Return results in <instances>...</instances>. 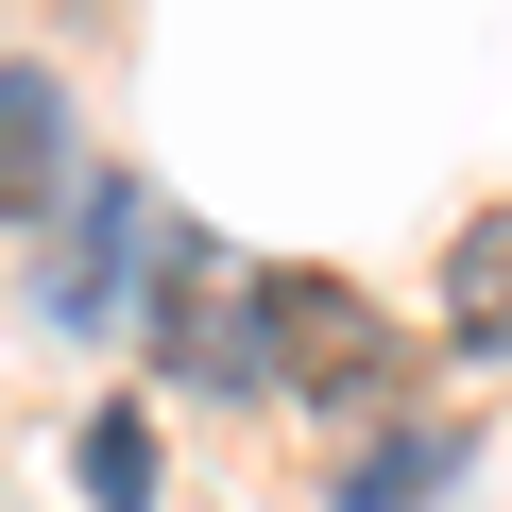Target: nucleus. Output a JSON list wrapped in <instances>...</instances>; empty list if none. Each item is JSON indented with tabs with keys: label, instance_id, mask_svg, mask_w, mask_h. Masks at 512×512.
I'll list each match as a JSON object with an SVG mask.
<instances>
[{
	"label": "nucleus",
	"instance_id": "f257e3e1",
	"mask_svg": "<svg viewBox=\"0 0 512 512\" xmlns=\"http://www.w3.org/2000/svg\"><path fill=\"white\" fill-rule=\"evenodd\" d=\"M256 376H291V393H325V410L393 393V325H376V291H342V274H256Z\"/></svg>",
	"mask_w": 512,
	"mask_h": 512
},
{
	"label": "nucleus",
	"instance_id": "f03ea898",
	"mask_svg": "<svg viewBox=\"0 0 512 512\" xmlns=\"http://www.w3.org/2000/svg\"><path fill=\"white\" fill-rule=\"evenodd\" d=\"M171 359L188 376H256V274H239V256H205V239H171Z\"/></svg>",
	"mask_w": 512,
	"mask_h": 512
},
{
	"label": "nucleus",
	"instance_id": "7ed1b4c3",
	"mask_svg": "<svg viewBox=\"0 0 512 512\" xmlns=\"http://www.w3.org/2000/svg\"><path fill=\"white\" fill-rule=\"evenodd\" d=\"M69 188V86L52 69H0V222H35Z\"/></svg>",
	"mask_w": 512,
	"mask_h": 512
},
{
	"label": "nucleus",
	"instance_id": "20e7f679",
	"mask_svg": "<svg viewBox=\"0 0 512 512\" xmlns=\"http://www.w3.org/2000/svg\"><path fill=\"white\" fill-rule=\"evenodd\" d=\"M444 342H512V205H478L461 239H444Z\"/></svg>",
	"mask_w": 512,
	"mask_h": 512
},
{
	"label": "nucleus",
	"instance_id": "39448f33",
	"mask_svg": "<svg viewBox=\"0 0 512 512\" xmlns=\"http://www.w3.org/2000/svg\"><path fill=\"white\" fill-rule=\"evenodd\" d=\"M444 478H461V427H410V444H376V461L342 478V512H427Z\"/></svg>",
	"mask_w": 512,
	"mask_h": 512
},
{
	"label": "nucleus",
	"instance_id": "423d86ee",
	"mask_svg": "<svg viewBox=\"0 0 512 512\" xmlns=\"http://www.w3.org/2000/svg\"><path fill=\"white\" fill-rule=\"evenodd\" d=\"M137 222H154L137 188H86V239H69V274H52V308H69V325H86V308L120 291V239H137Z\"/></svg>",
	"mask_w": 512,
	"mask_h": 512
},
{
	"label": "nucleus",
	"instance_id": "0eeeda50",
	"mask_svg": "<svg viewBox=\"0 0 512 512\" xmlns=\"http://www.w3.org/2000/svg\"><path fill=\"white\" fill-rule=\"evenodd\" d=\"M86 512H154V427L137 410H86Z\"/></svg>",
	"mask_w": 512,
	"mask_h": 512
}]
</instances>
